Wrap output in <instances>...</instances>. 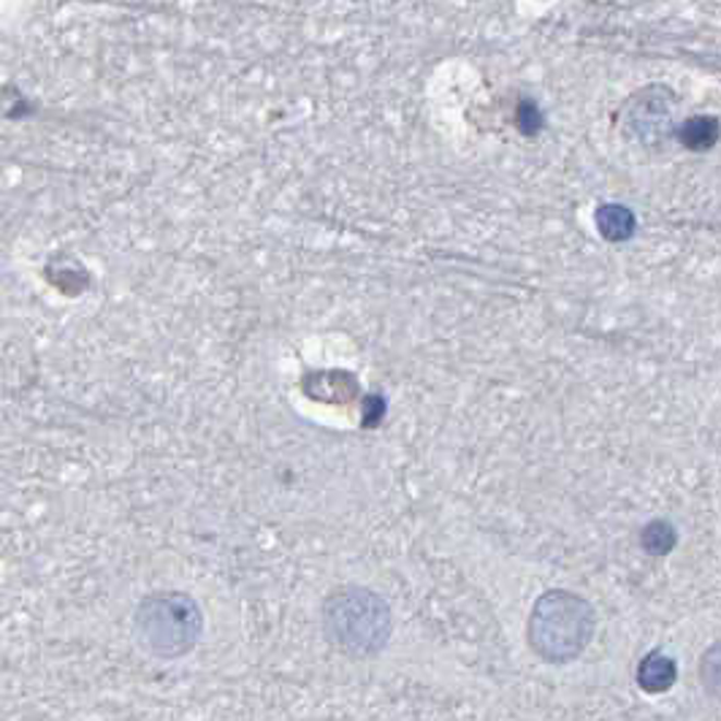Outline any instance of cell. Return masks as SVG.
<instances>
[{
    "label": "cell",
    "instance_id": "cell-1",
    "mask_svg": "<svg viewBox=\"0 0 721 721\" xmlns=\"http://www.w3.org/2000/svg\"><path fill=\"white\" fill-rule=\"evenodd\" d=\"M595 632V604L567 589H551L537 597L526 621L529 648L548 664L575 662L591 646Z\"/></svg>",
    "mask_w": 721,
    "mask_h": 721
},
{
    "label": "cell",
    "instance_id": "cell-4",
    "mask_svg": "<svg viewBox=\"0 0 721 721\" xmlns=\"http://www.w3.org/2000/svg\"><path fill=\"white\" fill-rule=\"evenodd\" d=\"M673 107L675 96L664 85H651L635 93L621 114L624 136L640 144L643 149H662L670 138L679 136Z\"/></svg>",
    "mask_w": 721,
    "mask_h": 721
},
{
    "label": "cell",
    "instance_id": "cell-2",
    "mask_svg": "<svg viewBox=\"0 0 721 721\" xmlns=\"http://www.w3.org/2000/svg\"><path fill=\"white\" fill-rule=\"evenodd\" d=\"M323 635L345 657H377L391 640V608L366 586H340L323 600L320 610Z\"/></svg>",
    "mask_w": 721,
    "mask_h": 721
},
{
    "label": "cell",
    "instance_id": "cell-9",
    "mask_svg": "<svg viewBox=\"0 0 721 721\" xmlns=\"http://www.w3.org/2000/svg\"><path fill=\"white\" fill-rule=\"evenodd\" d=\"M697 675H700L702 689H706L711 697H717V700H721V640L711 643V646L706 648V653L700 657V670H697Z\"/></svg>",
    "mask_w": 721,
    "mask_h": 721
},
{
    "label": "cell",
    "instance_id": "cell-6",
    "mask_svg": "<svg viewBox=\"0 0 721 721\" xmlns=\"http://www.w3.org/2000/svg\"><path fill=\"white\" fill-rule=\"evenodd\" d=\"M595 223L604 242H626L635 236L637 229L635 212L624 204H602L595 215Z\"/></svg>",
    "mask_w": 721,
    "mask_h": 721
},
{
    "label": "cell",
    "instance_id": "cell-8",
    "mask_svg": "<svg viewBox=\"0 0 721 721\" xmlns=\"http://www.w3.org/2000/svg\"><path fill=\"white\" fill-rule=\"evenodd\" d=\"M675 542H679V531H675V526L670 524V521L657 518L643 526L640 546L648 557H668L675 548Z\"/></svg>",
    "mask_w": 721,
    "mask_h": 721
},
{
    "label": "cell",
    "instance_id": "cell-7",
    "mask_svg": "<svg viewBox=\"0 0 721 721\" xmlns=\"http://www.w3.org/2000/svg\"><path fill=\"white\" fill-rule=\"evenodd\" d=\"M681 147L692 149V152H708V149L717 147L721 138V122L711 114H700V118H689L679 125Z\"/></svg>",
    "mask_w": 721,
    "mask_h": 721
},
{
    "label": "cell",
    "instance_id": "cell-10",
    "mask_svg": "<svg viewBox=\"0 0 721 721\" xmlns=\"http://www.w3.org/2000/svg\"><path fill=\"white\" fill-rule=\"evenodd\" d=\"M515 120H518V127L526 133V136H535V133L542 127L540 109H537L531 101H521L518 103V112H515Z\"/></svg>",
    "mask_w": 721,
    "mask_h": 721
},
{
    "label": "cell",
    "instance_id": "cell-3",
    "mask_svg": "<svg viewBox=\"0 0 721 721\" xmlns=\"http://www.w3.org/2000/svg\"><path fill=\"white\" fill-rule=\"evenodd\" d=\"M133 640L147 657L182 659L204 635L201 604L185 591H152L133 610Z\"/></svg>",
    "mask_w": 721,
    "mask_h": 721
},
{
    "label": "cell",
    "instance_id": "cell-5",
    "mask_svg": "<svg viewBox=\"0 0 721 721\" xmlns=\"http://www.w3.org/2000/svg\"><path fill=\"white\" fill-rule=\"evenodd\" d=\"M635 681H637V686L646 692V695H651V697L664 695V692L673 689L675 681H679V662H675L670 653L659 651L657 648V651L646 653V657L640 659Z\"/></svg>",
    "mask_w": 721,
    "mask_h": 721
}]
</instances>
